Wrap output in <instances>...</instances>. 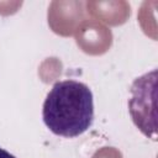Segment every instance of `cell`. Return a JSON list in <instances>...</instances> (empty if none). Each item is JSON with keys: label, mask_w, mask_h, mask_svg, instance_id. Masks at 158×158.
Here are the masks:
<instances>
[{"label": "cell", "mask_w": 158, "mask_h": 158, "mask_svg": "<svg viewBox=\"0 0 158 158\" xmlns=\"http://www.w3.org/2000/svg\"><path fill=\"white\" fill-rule=\"evenodd\" d=\"M0 158H16L15 156H12L10 152H7L4 148H0Z\"/></svg>", "instance_id": "cell-3"}, {"label": "cell", "mask_w": 158, "mask_h": 158, "mask_svg": "<svg viewBox=\"0 0 158 158\" xmlns=\"http://www.w3.org/2000/svg\"><path fill=\"white\" fill-rule=\"evenodd\" d=\"M42 118L57 136L73 138L88 131L94 121V100L89 86L77 80L57 81L47 94Z\"/></svg>", "instance_id": "cell-1"}, {"label": "cell", "mask_w": 158, "mask_h": 158, "mask_svg": "<svg viewBox=\"0 0 158 158\" xmlns=\"http://www.w3.org/2000/svg\"><path fill=\"white\" fill-rule=\"evenodd\" d=\"M156 79L157 69L137 78L131 86V99L128 101L130 114L138 130L153 141L156 133Z\"/></svg>", "instance_id": "cell-2"}]
</instances>
